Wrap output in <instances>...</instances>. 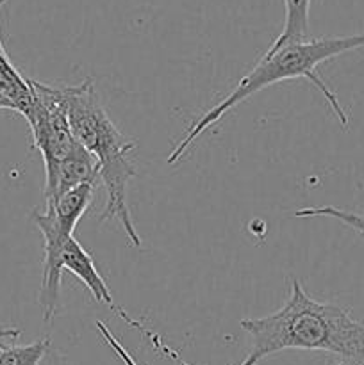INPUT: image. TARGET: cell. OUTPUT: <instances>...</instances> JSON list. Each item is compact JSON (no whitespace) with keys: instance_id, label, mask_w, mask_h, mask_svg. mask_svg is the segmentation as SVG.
I'll return each mask as SVG.
<instances>
[{"instance_id":"4fadbf2b","label":"cell","mask_w":364,"mask_h":365,"mask_svg":"<svg viewBox=\"0 0 364 365\" xmlns=\"http://www.w3.org/2000/svg\"><path fill=\"white\" fill-rule=\"evenodd\" d=\"M6 109V110H13V106H11L9 102H7L6 98H4L2 95H0V110Z\"/></svg>"},{"instance_id":"277c9868","label":"cell","mask_w":364,"mask_h":365,"mask_svg":"<svg viewBox=\"0 0 364 365\" xmlns=\"http://www.w3.org/2000/svg\"><path fill=\"white\" fill-rule=\"evenodd\" d=\"M95 184H81L64 192L52 205L34 209L31 220L43 235V274L39 287V309L43 321L49 323L57 312L61 296V278H63V246L74 237L75 225L79 223L91 205Z\"/></svg>"},{"instance_id":"6da1fadb","label":"cell","mask_w":364,"mask_h":365,"mask_svg":"<svg viewBox=\"0 0 364 365\" xmlns=\"http://www.w3.org/2000/svg\"><path fill=\"white\" fill-rule=\"evenodd\" d=\"M239 327L252 337V349L239 365H257L284 349L325 351L364 365V323L339 305L310 298L296 278L282 309L264 317H246Z\"/></svg>"},{"instance_id":"7a4b0ae2","label":"cell","mask_w":364,"mask_h":365,"mask_svg":"<svg viewBox=\"0 0 364 365\" xmlns=\"http://www.w3.org/2000/svg\"><path fill=\"white\" fill-rule=\"evenodd\" d=\"M364 46V32L363 34H352V36H328V38H314L305 39V41L298 43H288L275 50H266L263 59L252 68L250 73H246L241 81L238 82L234 89L228 93L227 96L220 100L216 106L207 109L203 116H200L181 141L177 143L171 153L168 155V164H175L182 159L189 146L200 138L206 130L218 123L225 114L231 113L236 106L245 102L252 95L259 93L261 89L268 88L271 84L284 81H295V78H305L309 81L318 91L323 95L327 103L330 106L332 113L339 120L343 127H348V116H346L345 109L339 103V98L335 93L325 84L323 78L318 75L316 68L321 63L334 57L343 56L352 50L363 48Z\"/></svg>"},{"instance_id":"30bf717a","label":"cell","mask_w":364,"mask_h":365,"mask_svg":"<svg viewBox=\"0 0 364 365\" xmlns=\"http://www.w3.org/2000/svg\"><path fill=\"white\" fill-rule=\"evenodd\" d=\"M96 328H98L100 335H102V337H103V341H106V344L109 346V348L113 349L114 353H116V356L121 360V362H123L125 365H139L138 362H136L134 359H132L131 353H128L127 349H125L123 346H121V342L118 341L116 337H114L113 331H111L109 328H107L106 324L102 323V321H96Z\"/></svg>"},{"instance_id":"5b68a950","label":"cell","mask_w":364,"mask_h":365,"mask_svg":"<svg viewBox=\"0 0 364 365\" xmlns=\"http://www.w3.org/2000/svg\"><path fill=\"white\" fill-rule=\"evenodd\" d=\"M63 269L77 277L82 282L86 289L93 294V298L98 303L111 307L116 312L120 307L114 305L113 294H111L109 287H107L106 280L102 278L100 271L96 269L95 260L91 259L88 252L75 241V237H70L63 246Z\"/></svg>"},{"instance_id":"5bb4252c","label":"cell","mask_w":364,"mask_h":365,"mask_svg":"<svg viewBox=\"0 0 364 365\" xmlns=\"http://www.w3.org/2000/svg\"><path fill=\"white\" fill-rule=\"evenodd\" d=\"M7 2V0H0V9H2V6H4V4H6ZM0 46H2V41H0Z\"/></svg>"},{"instance_id":"3957f363","label":"cell","mask_w":364,"mask_h":365,"mask_svg":"<svg viewBox=\"0 0 364 365\" xmlns=\"http://www.w3.org/2000/svg\"><path fill=\"white\" fill-rule=\"evenodd\" d=\"M56 93L75 139L91 153L98 166V178L107 192L100 223L118 221L131 245L139 248L141 237L134 227L127 200L128 182L138 175L128 157L136 145L107 116L91 78L79 84L56 86Z\"/></svg>"},{"instance_id":"ba28073f","label":"cell","mask_w":364,"mask_h":365,"mask_svg":"<svg viewBox=\"0 0 364 365\" xmlns=\"http://www.w3.org/2000/svg\"><path fill=\"white\" fill-rule=\"evenodd\" d=\"M49 349V339H41L27 346H6L0 349V365H39Z\"/></svg>"},{"instance_id":"7c38bea8","label":"cell","mask_w":364,"mask_h":365,"mask_svg":"<svg viewBox=\"0 0 364 365\" xmlns=\"http://www.w3.org/2000/svg\"><path fill=\"white\" fill-rule=\"evenodd\" d=\"M21 331L18 328H0V349L6 348V341H14L20 337Z\"/></svg>"},{"instance_id":"8992f818","label":"cell","mask_w":364,"mask_h":365,"mask_svg":"<svg viewBox=\"0 0 364 365\" xmlns=\"http://www.w3.org/2000/svg\"><path fill=\"white\" fill-rule=\"evenodd\" d=\"M0 95L13 106L14 113L27 116L34 103L31 78H25L11 63L4 45L0 46Z\"/></svg>"},{"instance_id":"9c48e42d","label":"cell","mask_w":364,"mask_h":365,"mask_svg":"<svg viewBox=\"0 0 364 365\" xmlns=\"http://www.w3.org/2000/svg\"><path fill=\"white\" fill-rule=\"evenodd\" d=\"M296 217H330V220L339 221V223L346 225L352 228L353 232L364 237V214L352 212V210L339 209L334 205H323V207H305L295 212Z\"/></svg>"},{"instance_id":"8fae6325","label":"cell","mask_w":364,"mask_h":365,"mask_svg":"<svg viewBox=\"0 0 364 365\" xmlns=\"http://www.w3.org/2000/svg\"><path fill=\"white\" fill-rule=\"evenodd\" d=\"M138 331H141L143 335H145L146 339H148L150 341V344L153 346V348L157 349V351H161V353H164V355L166 356H170L171 360H175V362H177V365H188L184 362V360L181 359V356H178V353L177 351H173V349L170 348V346H166L164 344L163 341H161V337L157 334H153L152 330H148V328L146 327H143V324H139V328H138Z\"/></svg>"},{"instance_id":"52a82bcc","label":"cell","mask_w":364,"mask_h":365,"mask_svg":"<svg viewBox=\"0 0 364 365\" xmlns=\"http://www.w3.org/2000/svg\"><path fill=\"white\" fill-rule=\"evenodd\" d=\"M310 0H284V25L268 50L309 39Z\"/></svg>"},{"instance_id":"9a60e30c","label":"cell","mask_w":364,"mask_h":365,"mask_svg":"<svg viewBox=\"0 0 364 365\" xmlns=\"http://www.w3.org/2000/svg\"><path fill=\"white\" fill-rule=\"evenodd\" d=\"M332 365H345V364H332Z\"/></svg>"}]
</instances>
